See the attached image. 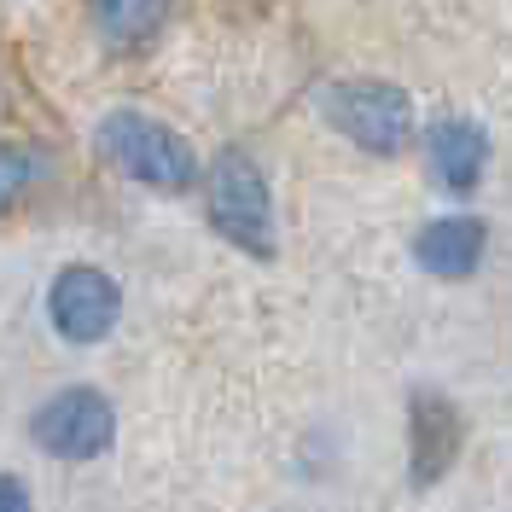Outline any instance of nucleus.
<instances>
[{"instance_id":"f03ea898","label":"nucleus","mask_w":512,"mask_h":512,"mask_svg":"<svg viewBox=\"0 0 512 512\" xmlns=\"http://www.w3.org/2000/svg\"><path fill=\"white\" fill-rule=\"evenodd\" d=\"M210 216L222 227V239H233L251 256H274V198L268 181L245 152H222L210 169Z\"/></svg>"},{"instance_id":"423d86ee","label":"nucleus","mask_w":512,"mask_h":512,"mask_svg":"<svg viewBox=\"0 0 512 512\" xmlns=\"http://www.w3.org/2000/svg\"><path fill=\"white\" fill-rule=\"evenodd\" d=\"M408 431H414V483H437L460 454V414L437 390H419L408 408Z\"/></svg>"},{"instance_id":"6e6552de","label":"nucleus","mask_w":512,"mask_h":512,"mask_svg":"<svg viewBox=\"0 0 512 512\" xmlns=\"http://www.w3.org/2000/svg\"><path fill=\"white\" fill-rule=\"evenodd\" d=\"M425 158H431V175L443 187L466 192V187H478L483 163H489V134L472 117H443V123L425 134Z\"/></svg>"},{"instance_id":"9d476101","label":"nucleus","mask_w":512,"mask_h":512,"mask_svg":"<svg viewBox=\"0 0 512 512\" xmlns=\"http://www.w3.org/2000/svg\"><path fill=\"white\" fill-rule=\"evenodd\" d=\"M30 181H35V158L30 152H18V146H0V216L30 192Z\"/></svg>"},{"instance_id":"39448f33","label":"nucleus","mask_w":512,"mask_h":512,"mask_svg":"<svg viewBox=\"0 0 512 512\" xmlns=\"http://www.w3.org/2000/svg\"><path fill=\"white\" fill-rule=\"evenodd\" d=\"M47 315L59 326V338H70V344H99L117 326V315H123V291H117V280L105 268L76 262V268H64L59 280H53Z\"/></svg>"},{"instance_id":"1a4fd4ad","label":"nucleus","mask_w":512,"mask_h":512,"mask_svg":"<svg viewBox=\"0 0 512 512\" xmlns=\"http://www.w3.org/2000/svg\"><path fill=\"white\" fill-rule=\"evenodd\" d=\"M94 18H99V35L105 41L134 47V41H146V35L163 30L169 0H94Z\"/></svg>"},{"instance_id":"20e7f679","label":"nucleus","mask_w":512,"mask_h":512,"mask_svg":"<svg viewBox=\"0 0 512 512\" xmlns=\"http://www.w3.org/2000/svg\"><path fill=\"white\" fill-rule=\"evenodd\" d=\"M35 443L47 448V454H59V460H94L111 448L117 437V414H111V402L88 390V384H70L59 390L41 414H35Z\"/></svg>"},{"instance_id":"7ed1b4c3","label":"nucleus","mask_w":512,"mask_h":512,"mask_svg":"<svg viewBox=\"0 0 512 512\" xmlns=\"http://www.w3.org/2000/svg\"><path fill=\"white\" fill-rule=\"evenodd\" d=\"M326 117L332 128H344V140H355L361 152H402L414 134V99L396 82H338L326 94Z\"/></svg>"},{"instance_id":"0eeeda50","label":"nucleus","mask_w":512,"mask_h":512,"mask_svg":"<svg viewBox=\"0 0 512 512\" xmlns=\"http://www.w3.org/2000/svg\"><path fill=\"white\" fill-rule=\"evenodd\" d=\"M483 239L489 233H483L478 216H437L414 239V256H419V268L437 274V280H466L483 262Z\"/></svg>"},{"instance_id":"9b49d317","label":"nucleus","mask_w":512,"mask_h":512,"mask_svg":"<svg viewBox=\"0 0 512 512\" xmlns=\"http://www.w3.org/2000/svg\"><path fill=\"white\" fill-rule=\"evenodd\" d=\"M0 512H30V495L18 478H0Z\"/></svg>"},{"instance_id":"f257e3e1","label":"nucleus","mask_w":512,"mask_h":512,"mask_svg":"<svg viewBox=\"0 0 512 512\" xmlns=\"http://www.w3.org/2000/svg\"><path fill=\"white\" fill-rule=\"evenodd\" d=\"M99 152L117 163L123 175L146 181V187L181 192L198 181V158H192L187 140H175V128L152 123V117H134V111H111L99 123Z\"/></svg>"}]
</instances>
